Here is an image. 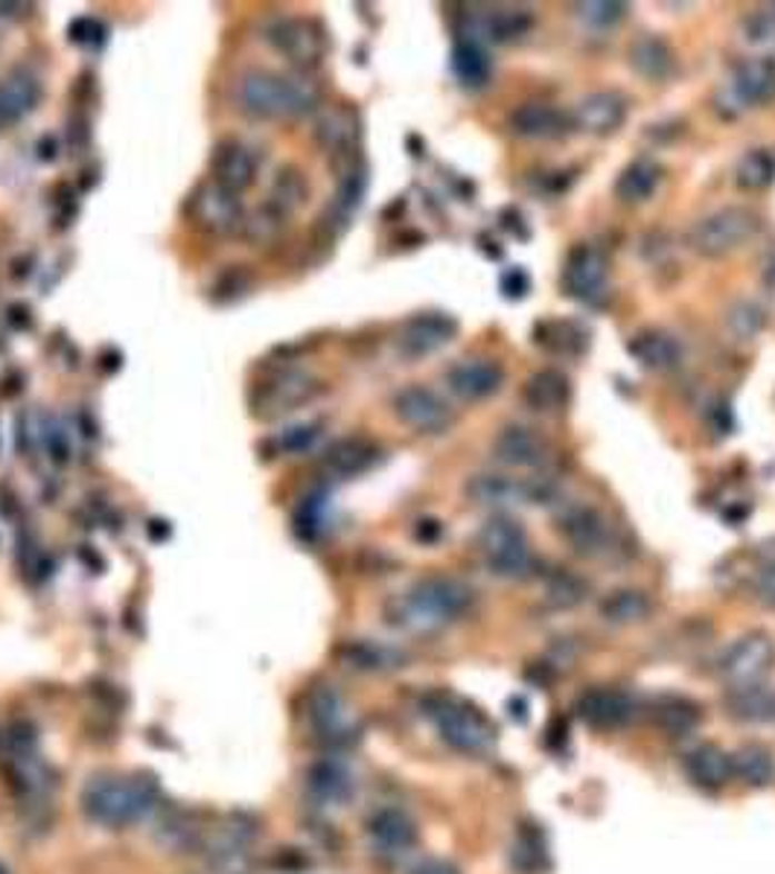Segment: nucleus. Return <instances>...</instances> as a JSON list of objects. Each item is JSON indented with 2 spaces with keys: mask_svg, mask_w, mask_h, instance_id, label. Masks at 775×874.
<instances>
[{
  "mask_svg": "<svg viewBox=\"0 0 775 874\" xmlns=\"http://www.w3.org/2000/svg\"><path fill=\"white\" fill-rule=\"evenodd\" d=\"M251 286H254L251 275H248L242 266H228L222 275L216 277L213 289H210V298H213L216 304H234V300L246 298L248 291H251Z\"/></svg>",
  "mask_w": 775,
  "mask_h": 874,
  "instance_id": "obj_51",
  "label": "nucleus"
},
{
  "mask_svg": "<svg viewBox=\"0 0 775 874\" xmlns=\"http://www.w3.org/2000/svg\"><path fill=\"white\" fill-rule=\"evenodd\" d=\"M39 102L41 85L32 73L16 70V73H9L7 79H0V131L21 123L23 117H30L32 111H36Z\"/></svg>",
  "mask_w": 775,
  "mask_h": 874,
  "instance_id": "obj_25",
  "label": "nucleus"
},
{
  "mask_svg": "<svg viewBox=\"0 0 775 874\" xmlns=\"http://www.w3.org/2000/svg\"><path fill=\"white\" fill-rule=\"evenodd\" d=\"M572 397V385H568V376L560 374V370H537L530 376L528 383L523 388V399L525 406L539 411V415H554V411H563Z\"/></svg>",
  "mask_w": 775,
  "mask_h": 874,
  "instance_id": "obj_31",
  "label": "nucleus"
},
{
  "mask_svg": "<svg viewBox=\"0 0 775 874\" xmlns=\"http://www.w3.org/2000/svg\"><path fill=\"white\" fill-rule=\"evenodd\" d=\"M359 138V117L354 108H330L315 123V143L330 155H350Z\"/></svg>",
  "mask_w": 775,
  "mask_h": 874,
  "instance_id": "obj_30",
  "label": "nucleus"
},
{
  "mask_svg": "<svg viewBox=\"0 0 775 874\" xmlns=\"http://www.w3.org/2000/svg\"><path fill=\"white\" fill-rule=\"evenodd\" d=\"M208 822L190 807L163 805L155 816V843L169 854H196L208 843Z\"/></svg>",
  "mask_w": 775,
  "mask_h": 874,
  "instance_id": "obj_13",
  "label": "nucleus"
},
{
  "mask_svg": "<svg viewBox=\"0 0 775 874\" xmlns=\"http://www.w3.org/2000/svg\"><path fill=\"white\" fill-rule=\"evenodd\" d=\"M426 714L438 726L444 744H449L453 749L467 752V755H481V752L493 746L496 728L490 726V721L478 708H469L461 699L435 694V697L426 699Z\"/></svg>",
  "mask_w": 775,
  "mask_h": 874,
  "instance_id": "obj_5",
  "label": "nucleus"
},
{
  "mask_svg": "<svg viewBox=\"0 0 775 874\" xmlns=\"http://www.w3.org/2000/svg\"><path fill=\"white\" fill-rule=\"evenodd\" d=\"M577 9H580V18L592 27H613L627 16V3H613V0H592Z\"/></svg>",
  "mask_w": 775,
  "mask_h": 874,
  "instance_id": "obj_53",
  "label": "nucleus"
},
{
  "mask_svg": "<svg viewBox=\"0 0 775 874\" xmlns=\"http://www.w3.org/2000/svg\"><path fill=\"white\" fill-rule=\"evenodd\" d=\"M318 435H321V423H298V426H289L286 431H280L277 446H280L284 453H307L309 446L318 440Z\"/></svg>",
  "mask_w": 775,
  "mask_h": 874,
  "instance_id": "obj_54",
  "label": "nucleus"
},
{
  "mask_svg": "<svg viewBox=\"0 0 775 874\" xmlns=\"http://www.w3.org/2000/svg\"><path fill=\"white\" fill-rule=\"evenodd\" d=\"M653 723L670 737H688L703 723V712L694 699L665 697L653 708Z\"/></svg>",
  "mask_w": 775,
  "mask_h": 874,
  "instance_id": "obj_35",
  "label": "nucleus"
},
{
  "mask_svg": "<svg viewBox=\"0 0 775 874\" xmlns=\"http://www.w3.org/2000/svg\"><path fill=\"white\" fill-rule=\"evenodd\" d=\"M39 755V728L30 721H9L0 726V773Z\"/></svg>",
  "mask_w": 775,
  "mask_h": 874,
  "instance_id": "obj_36",
  "label": "nucleus"
},
{
  "mask_svg": "<svg viewBox=\"0 0 775 874\" xmlns=\"http://www.w3.org/2000/svg\"><path fill=\"white\" fill-rule=\"evenodd\" d=\"M467 496L476 505H510L525 499V481H510L505 476H476L467 481Z\"/></svg>",
  "mask_w": 775,
  "mask_h": 874,
  "instance_id": "obj_45",
  "label": "nucleus"
},
{
  "mask_svg": "<svg viewBox=\"0 0 775 874\" xmlns=\"http://www.w3.org/2000/svg\"><path fill=\"white\" fill-rule=\"evenodd\" d=\"M501 383H505V370H501L499 361L493 359H464L446 374L449 391L455 397L467 399V403L493 397L501 388Z\"/></svg>",
  "mask_w": 775,
  "mask_h": 874,
  "instance_id": "obj_19",
  "label": "nucleus"
},
{
  "mask_svg": "<svg viewBox=\"0 0 775 874\" xmlns=\"http://www.w3.org/2000/svg\"><path fill=\"white\" fill-rule=\"evenodd\" d=\"M510 717H514V721H519V723H528V703H525V699H519V697L510 699Z\"/></svg>",
  "mask_w": 775,
  "mask_h": 874,
  "instance_id": "obj_60",
  "label": "nucleus"
},
{
  "mask_svg": "<svg viewBox=\"0 0 775 874\" xmlns=\"http://www.w3.org/2000/svg\"><path fill=\"white\" fill-rule=\"evenodd\" d=\"M530 23H534V18H530V12H525V9H496V12H490V16L484 18L476 30H473V39H476V32H484V36H490L493 41L505 44V41H514L519 39V36H525V32L530 30Z\"/></svg>",
  "mask_w": 775,
  "mask_h": 874,
  "instance_id": "obj_46",
  "label": "nucleus"
},
{
  "mask_svg": "<svg viewBox=\"0 0 775 874\" xmlns=\"http://www.w3.org/2000/svg\"><path fill=\"white\" fill-rule=\"evenodd\" d=\"M534 341L554 356H577L586 350L589 336L572 321H543L534 330Z\"/></svg>",
  "mask_w": 775,
  "mask_h": 874,
  "instance_id": "obj_39",
  "label": "nucleus"
},
{
  "mask_svg": "<svg viewBox=\"0 0 775 874\" xmlns=\"http://www.w3.org/2000/svg\"><path fill=\"white\" fill-rule=\"evenodd\" d=\"M493 455L499 464L516 469H530L543 467L548 460V444L537 429L528 426H507L499 431L496 444H493Z\"/></svg>",
  "mask_w": 775,
  "mask_h": 874,
  "instance_id": "obj_21",
  "label": "nucleus"
},
{
  "mask_svg": "<svg viewBox=\"0 0 775 874\" xmlns=\"http://www.w3.org/2000/svg\"><path fill=\"white\" fill-rule=\"evenodd\" d=\"M767 284L775 286V257L769 260V266H767Z\"/></svg>",
  "mask_w": 775,
  "mask_h": 874,
  "instance_id": "obj_62",
  "label": "nucleus"
},
{
  "mask_svg": "<svg viewBox=\"0 0 775 874\" xmlns=\"http://www.w3.org/2000/svg\"><path fill=\"white\" fill-rule=\"evenodd\" d=\"M307 793L318 805L338 807L347 805L356 793V775L350 773L345 761L321 758L315 761L307 773Z\"/></svg>",
  "mask_w": 775,
  "mask_h": 874,
  "instance_id": "obj_20",
  "label": "nucleus"
},
{
  "mask_svg": "<svg viewBox=\"0 0 775 874\" xmlns=\"http://www.w3.org/2000/svg\"><path fill=\"white\" fill-rule=\"evenodd\" d=\"M629 68L647 82H665L674 77L676 56L659 36H642L629 44Z\"/></svg>",
  "mask_w": 775,
  "mask_h": 874,
  "instance_id": "obj_28",
  "label": "nucleus"
},
{
  "mask_svg": "<svg viewBox=\"0 0 775 874\" xmlns=\"http://www.w3.org/2000/svg\"><path fill=\"white\" fill-rule=\"evenodd\" d=\"M548 863V854H545V843L543 836L534 834V831H523L516 836L514 852H510V866L516 872L523 874H539Z\"/></svg>",
  "mask_w": 775,
  "mask_h": 874,
  "instance_id": "obj_50",
  "label": "nucleus"
},
{
  "mask_svg": "<svg viewBox=\"0 0 775 874\" xmlns=\"http://www.w3.org/2000/svg\"><path fill=\"white\" fill-rule=\"evenodd\" d=\"M368 836L382 854H406L417 843V825L399 807H379L370 813Z\"/></svg>",
  "mask_w": 775,
  "mask_h": 874,
  "instance_id": "obj_23",
  "label": "nucleus"
},
{
  "mask_svg": "<svg viewBox=\"0 0 775 874\" xmlns=\"http://www.w3.org/2000/svg\"><path fill=\"white\" fill-rule=\"evenodd\" d=\"M262 41L280 53L289 64L307 73L324 59V32L318 23L295 16H271L262 23Z\"/></svg>",
  "mask_w": 775,
  "mask_h": 874,
  "instance_id": "obj_9",
  "label": "nucleus"
},
{
  "mask_svg": "<svg viewBox=\"0 0 775 874\" xmlns=\"http://www.w3.org/2000/svg\"><path fill=\"white\" fill-rule=\"evenodd\" d=\"M501 291L507 298H525L528 291V275L523 269H510L505 277H501Z\"/></svg>",
  "mask_w": 775,
  "mask_h": 874,
  "instance_id": "obj_57",
  "label": "nucleus"
},
{
  "mask_svg": "<svg viewBox=\"0 0 775 874\" xmlns=\"http://www.w3.org/2000/svg\"><path fill=\"white\" fill-rule=\"evenodd\" d=\"M286 222H289V216L284 213V210H277L271 201H262L260 208L254 210L251 216H246V228H242V237L251 242V246L257 248H266L271 246V242H277V239L284 237L286 230Z\"/></svg>",
  "mask_w": 775,
  "mask_h": 874,
  "instance_id": "obj_44",
  "label": "nucleus"
},
{
  "mask_svg": "<svg viewBox=\"0 0 775 874\" xmlns=\"http://www.w3.org/2000/svg\"><path fill=\"white\" fill-rule=\"evenodd\" d=\"M309 199V185L307 178H304V172H300L298 167H292V163H286V167H280L275 172V178H271V190H269V199L277 210H284L286 216H292L295 210L304 208Z\"/></svg>",
  "mask_w": 775,
  "mask_h": 874,
  "instance_id": "obj_41",
  "label": "nucleus"
},
{
  "mask_svg": "<svg viewBox=\"0 0 775 874\" xmlns=\"http://www.w3.org/2000/svg\"><path fill=\"white\" fill-rule=\"evenodd\" d=\"M476 604V592L458 577L431 575L417 580L415 586L397 598L388 600L385 615L388 624L415 633V636H431L444 629L446 624L458 622Z\"/></svg>",
  "mask_w": 775,
  "mask_h": 874,
  "instance_id": "obj_1",
  "label": "nucleus"
},
{
  "mask_svg": "<svg viewBox=\"0 0 775 874\" xmlns=\"http://www.w3.org/2000/svg\"><path fill=\"white\" fill-rule=\"evenodd\" d=\"M650 609V598L638 589H615L609 592L604 604H600V615H604L609 624H615V627H629V624L647 622Z\"/></svg>",
  "mask_w": 775,
  "mask_h": 874,
  "instance_id": "obj_38",
  "label": "nucleus"
},
{
  "mask_svg": "<svg viewBox=\"0 0 775 874\" xmlns=\"http://www.w3.org/2000/svg\"><path fill=\"white\" fill-rule=\"evenodd\" d=\"M755 592H758V600L769 609H775V563H769L764 572L755 580Z\"/></svg>",
  "mask_w": 775,
  "mask_h": 874,
  "instance_id": "obj_56",
  "label": "nucleus"
},
{
  "mask_svg": "<svg viewBox=\"0 0 775 874\" xmlns=\"http://www.w3.org/2000/svg\"><path fill=\"white\" fill-rule=\"evenodd\" d=\"M440 522H435V519H423V522H417V530H415V537L420 539V543H435V539L440 537Z\"/></svg>",
  "mask_w": 775,
  "mask_h": 874,
  "instance_id": "obj_59",
  "label": "nucleus"
},
{
  "mask_svg": "<svg viewBox=\"0 0 775 874\" xmlns=\"http://www.w3.org/2000/svg\"><path fill=\"white\" fill-rule=\"evenodd\" d=\"M627 354L653 374H665L674 370L683 361V347L670 332L665 330H642L627 341Z\"/></svg>",
  "mask_w": 775,
  "mask_h": 874,
  "instance_id": "obj_27",
  "label": "nucleus"
},
{
  "mask_svg": "<svg viewBox=\"0 0 775 874\" xmlns=\"http://www.w3.org/2000/svg\"><path fill=\"white\" fill-rule=\"evenodd\" d=\"M726 324H729L732 336H735L737 341H753V338H758L761 330H764L767 312H764V307L755 304V300H741V304H735V307L729 309Z\"/></svg>",
  "mask_w": 775,
  "mask_h": 874,
  "instance_id": "obj_49",
  "label": "nucleus"
},
{
  "mask_svg": "<svg viewBox=\"0 0 775 874\" xmlns=\"http://www.w3.org/2000/svg\"><path fill=\"white\" fill-rule=\"evenodd\" d=\"M408 874H461V868L455 866V863H449V860L429 857V860H420L417 866H411V872Z\"/></svg>",
  "mask_w": 775,
  "mask_h": 874,
  "instance_id": "obj_58",
  "label": "nucleus"
},
{
  "mask_svg": "<svg viewBox=\"0 0 775 874\" xmlns=\"http://www.w3.org/2000/svg\"><path fill=\"white\" fill-rule=\"evenodd\" d=\"M775 662V645L767 633H746L721 659V679L726 691L758 688Z\"/></svg>",
  "mask_w": 775,
  "mask_h": 874,
  "instance_id": "obj_10",
  "label": "nucleus"
},
{
  "mask_svg": "<svg viewBox=\"0 0 775 874\" xmlns=\"http://www.w3.org/2000/svg\"><path fill=\"white\" fill-rule=\"evenodd\" d=\"M735 778L749 787H767L775 778V758L764 744H746L732 755Z\"/></svg>",
  "mask_w": 775,
  "mask_h": 874,
  "instance_id": "obj_40",
  "label": "nucleus"
},
{
  "mask_svg": "<svg viewBox=\"0 0 775 874\" xmlns=\"http://www.w3.org/2000/svg\"><path fill=\"white\" fill-rule=\"evenodd\" d=\"M775 181V155L769 149H753L737 163V187L764 190Z\"/></svg>",
  "mask_w": 775,
  "mask_h": 874,
  "instance_id": "obj_48",
  "label": "nucleus"
},
{
  "mask_svg": "<svg viewBox=\"0 0 775 874\" xmlns=\"http://www.w3.org/2000/svg\"><path fill=\"white\" fill-rule=\"evenodd\" d=\"M257 155L239 140H219L210 155V181L231 192H246L257 181Z\"/></svg>",
  "mask_w": 775,
  "mask_h": 874,
  "instance_id": "obj_17",
  "label": "nucleus"
},
{
  "mask_svg": "<svg viewBox=\"0 0 775 874\" xmlns=\"http://www.w3.org/2000/svg\"><path fill=\"white\" fill-rule=\"evenodd\" d=\"M624 120H627V100L618 91H595L575 108L577 129L598 135V138H607L622 129Z\"/></svg>",
  "mask_w": 775,
  "mask_h": 874,
  "instance_id": "obj_22",
  "label": "nucleus"
},
{
  "mask_svg": "<svg viewBox=\"0 0 775 874\" xmlns=\"http://www.w3.org/2000/svg\"><path fill=\"white\" fill-rule=\"evenodd\" d=\"M187 216L199 230L210 237H231L246 228V205L237 192L219 185H201L187 201Z\"/></svg>",
  "mask_w": 775,
  "mask_h": 874,
  "instance_id": "obj_11",
  "label": "nucleus"
},
{
  "mask_svg": "<svg viewBox=\"0 0 775 874\" xmlns=\"http://www.w3.org/2000/svg\"><path fill=\"white\" fill-rule=\"evenodd\" d=\"M341 659L354 671H365V674H382V671H397L408 662V656L399 647L379 645V642H368V638H356L350 645L341 647Z\"/></svg>",
  "mask_w": 775,
  "mask_h": 874,
  "instance_id": "obj_33",
  "label": "nucleus"
},
{
  "mask_svg": "<svg viewBox=\"0 0 775 874\" xmlns=\"http://www.w3.org/2000/svg\"><path fill=\"white\" fill-rule=\"evenodd\" d=\"M586 595H589V583L575 572H554L545 580V600L554 609H575V606L584 604Z\"/></svg>",
  "mask_w": 775,
  "mask_h": 874,
  "instance_id": "obj_47",
  "label": "nucleus"
},
{
  "mask_svg": "<svg viewBox=\"0 0 775 874\" xmlns=\"http://www.w3.org/2000/svg\"><path fill=\"white\" fill-rule=\"evenodd\" d=\"M318 391H321V383L309 370L277 368L254 385L248 406L257 420H275V417H284L312 403Z\"/></svg>",
  "mask_w": 775,
  "mask_h": 874,
  "instance_id": "obj_6",
  "label": "nucleus"
},
{
  "mask_svg": "<svg viewBox=\"0 0 775 874\" xmlns=\"http://www.w3.org/2000/svg\"><path fill=\"white\" fill-rule=\"evenodd\" d=\"M453 70L467 88H484L493 77L490 53L484 50L481 41L461 36L453 47Z\"/></svg>",
  "mask_w": 775,
  "mask_h": 874,
  "instance_id": "obj_34",
  "label": "nucleus"
},
{
  "mask_svg": "<svg viewBox=\"0 0 775 874\" xmlns=\"http://www.w3.org/2000/svg\"><path fill=\"white\" fill-rule=\"evenodd\" d=\"M662 181V169L659 163L653 161H633L627 169H624L618 181H615V196L624 201V205H642L656 192Z\"/></svg>",
  "mask_w": 775,
  "mask_h": 874,
  "instance_id": "obj_37",
  "label": "nucleus"
},
{
  "mask_svg": "<svg viewBox=\"0 0 775 874\" xmlns=\"http://www.w3.org/2000/svg\"><path fill=\"white\" fill-rule=\"evenodd\" d=\"M607 275H609L607 254L595 246H577L572 248V254H568L566 260V269H563V289H566L568 298L592 304V300H598L600 295H604Z\"/></svg>",
  "mask_w": 775,
  "mask_h": 874,
  "instance_id": "obj_15",
  "label": "nucleus"
},
{
  "mask_svg": "<svg viewBox=\"0 0 775 874\" xmlns=\"http://www.w3.org/2000/svg\"><path fill=\"white\" fill-rule=\"evenodd\" d=\"M324 507H327L324 493H312V496H307V499L300 501L298 516H295L300 537H307V539L318 537V530H321V525H324Z\"/></svg>",
  "mask_w": 775,
  "mask_h": 874,
  "instance_id": "obj_52",
  "label": "nucleus"
},
{
  "mask_svg": "<svg viewBox=\"0 0 775 874\" xmlns=\"http://www.w3.org/2000/svg\"><path fill=\"white\" fill-rule=\"evenodd\" d=\"M365 190H368V169H365L361 161L350 163V167L341 172V178H338L336 199H332L330 205V222L336 219V222L345 225L347 219H350V213L361 205V199H365Z\"/></svg>",
  "mask_w": 775,
  "mask_h": 874,
  "instance_id": "obj_42",
  "label": "nucleus"
},
{
  "mask_svg": "<svg viewBox=\"0 0 775 874\" xmlns=\"http://www.w3.org/2000/svg\"><path fill=\"white\" fill-rule=\"evenodd\" d=\"M636 699L618 688H589L577 699V714L595 728H622L636 717Z\"/></svg>",
  "mask_w": 775,
  "mask_h": 874,
  "instance_id": "obj_18",
  "label": "nucleus"
},
{
  "mask_svg": "<svg viewBox=\"0 0 775 874\" xmlns=\"http://www.w3.org/2000/svg\"><path fill=\"white\" fill-rule=\"evenodd\" d=\"M304 717H307L315 737L330 746V749H350L359 741V726H356L354 714L347 708V699L332 685L321 683L307 691Z\"/></svg>",
  "mask_w": 775,
  "mask_h": 874,
  "instance_id": "obj_8",
  "label": "nucleus"
},
{
  "mask_svg": "<svg viewBox=\"0 0 775 874\" xmlns=\"http://www.w3.org/2000/svg\"><path fill=\"white\" fill-rule=\"evenodd\" d=\"M732 93L744 106H764L775 97V62L769 59H749L737 68Z\"/></svg>",
  "mask_w": 775,
  "mask_h": 874,
  "instance_id": "obj_32",
  "label": "nucleus"
},
{
  "mask_svg": "<svg viewBox=\"0 0 775 874\" xmlns=\"http://www.w3.org/2000/svg\"><path fill=\"white\" fill-rule=\"evenodd\" d=\"M0 874H9V868L3 866V863H0Z\"/></svg>",
  "mask_w": 775,
  "mask_h": 874,
  "instance_id": "obj_63",
  "label": "nucleus"
},
{
  "mask_svg": "<svg viewBox=\"0 0 775 874\" xmlns=\"http://www.w3.org/2000/svg\"><path fill=\"white\" fill-rule=\"evenodd\" d=\"M458 332V321L446 312H420L403 324L397 332V350L406 359H423L446 347Z\"/></svg>",
  "mask_w": 775,
  "mask_h": 874,
  "instance_id": "obj_16",
  "label": "nucleus"
},
{
  "mask_svg": "<svg viewBox=\"0 0 775 874\" xmlns=\"http://www.w3.org/2000/svg\"><path fill=\"white\" fill-rule=\"evenodd\" d=\"M761 230V216L749 208H721L703 216L688 230V246L706 260H721L726 254L744 248Z\"/></svg>",
  "mask_w": 775,
  "mask_h": 874,
  "instance_id": "obj_4",
  "label": "nucleus"
},
{
  "mask_svg": "<svg viewBox=\"0 0 775 874\" xmlns=\"http://www.w3.org/2000/svg\"><path fill=\"white\" fill-rule=\"evenodd\" d=\"M41 444H44L47 449V458L53 460L56 467H62V464H68L70 460V440H68V431H64L62 426L50 423V426L41 431Z\"/></svg>",
  "mask_w": 775,
  "mask_h": 874,
  "instance_id": "obj_55",
  "label": "nucleus"
},
{
  "mask_svg": "<svg viewBox=\"0 0 775 874\" xmlns=\"http://www.w3.org/2000/svg\"><path fill=\"white\" fill-rule=\"evenodd\" d=\"M163 807L161 787L152 775H97L85 784L82 811L88 820L108 825V828H126L135 822L155 820Z\"/></svg>",
  "mask_w": 775,
  "mask_h": 874,
  "instance_id": "obj_3",
  "label": "nucleus"
},
{
  "mask_svg": "<svg viewBox=\"0 0 775 874\" xmlns=\"http://www.w3.org/2000/svg\"><path fill=\"white\" fill-rule=\"evenodd\" d=\"M726 708H729L732 717L741 723L775 721V694L764 688V685L746 691H732Z\"/></svg>",
  "mask_w": 775,
  "mask_h": 874,
  "instance_id": "obj_43",
  "label": "nucleus"
},
{
  "mask_svg": "<svg viewBox=\"0 0 775 874\" xmlns=\"http://www.w3.org/2000/svg\"><path fill=\"white\" fill-rule=\"evenodd\" d=\"M237 106L257 120H298L321 106V91L307 73H275L254 68L237 79Z\"/></svg>",
  "mask_w": 775,
  "mask_h": 874,
  "instance_id": "obj_2",
  "label": "nucleus"
},
{
  "mask_svg": "<svg viewBox=\"0 0 775 874\" xmlns=\"http://www.w3.org/2000/svg\"><path fill=\"white\" fill-rule=\"evenodd\" d=\"M685 775L697 784L699 791H723L726 784L735 778L732 769V755L726 749H721L717 744H699L694 746L688 755L683 758Z\"/></svg>",
  "mask_w": 775,
  "mask_h": 874,
  "instance_id": "obj_24",
  "label": "nucleus"
},
{
  "mask_svg": "<svg viewBox=\"0 0 775 874\" xmlns=\"http://www.w3.org/2000/svg\"><path fill=\"white\" fill-rule=\"evenodd\" d=\"M379 446L368 437H341L324 453V469L336 478H356L379 460Z\"/></svg>",
  "mask_w": 775,
  "mask_h": 874,
  "instance_id": "obj_26",
  "label": "nucleus"
},
{
  "mask_svg": "<svg viewBox=\"0 0 775 874\" xmlns=\"http://www.w3.org/2000/svg\"><path fill=\"white\" fill-rule=\"evenodd\" d=\"M566 115L560 108L548 106V102H525L510 115V129L519 135V138L528 140H552L560 138L566 131Z\"/></svg>",
  "mask_w": 775,
  "mask_h": 874,
  "instance_id": "obj_29",
  "label": "nucleus"
},
{
  "mask_svg": "<svg viewBox=\"0 0 775 874\" xmlns=\"http://www.w3.org/2000/svg\"><path fill=\"white\" fill-rule=\"evenodd\" d=\"M394 415L399 423H406L408 429L420 431V435H444L455 420L449 403L426 385H406L403 391H397Z\"/></svg>",
  "mask_w": 775,
  "mask_h": 874,
  "instance_id": "obj_12",
  "label": "nucleus"
},
{
  "mask_svg": "<svg viewBox=\"0 0 775 874\" xmlns=\"http://www.w3.org/2000/svg\"><path fill=\"white\" fill-rule=\"evenodd\" d=\"M478 545L490 563L493 575L519 580V577H528L534 572V554L528 548V537L514 516L499 514L487 519V525L478 534Z\"/></svg>",
  "mask_w": 775,
  "mask_h": 874,
  "instance_id": "obj_7",
  "label": "nucleus"
},
{
  "mask_svg": "<svg viewBox=\"0 0 775 874\" xmlns=\"http://www.w3.org/2000/svg\"><path fill=\"white\" fill-rule=\"evenodd\" d=\"M21 9V3H0V16H16Z\"/></svg>",
  "mask_w": 775,
  "mask_h": 874,
  "instance_id": "obj_61",
  "label": "nucleus"
},
{
  "mask_svg": "<svg viewBox=\"0 0 775 874\" xmlns=\"http://www.w3.org/2000/svg\"><path fill=\"white\" fill-rule=\"evenodd\" d=\"M560 537L572 545V552L580 557H600L607 554L613 528H609L607 516L589 505H572L566 507L557 519Z\"/></svg>",
  "mask_w": 775,
  "mask_h": 874,
  "instance_id": "obj_14",
  "label": "nucleus"
}]
</instances>
